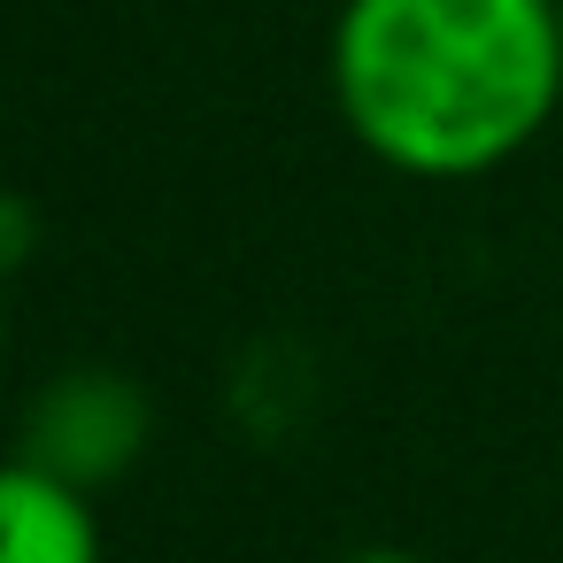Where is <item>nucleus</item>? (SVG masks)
Segmentation results:
<instances>
[{"label": "nucleus", "mask_w": 563, "mask_h": 563, "mask_svg": "<svg viewBox=\"0 0 563 563\" xmlns=\"http://www.w3.org/2000/svg\"><path fill=\"white\" fill-rule=\"evenodd\" d=\"M324 86L371 163L486 178L563 109V0H340Z\"/></svg>", "instance_id": "1"}, {"label": "nucleus", "mask_w": 563, "mask_h": 563, "mask_svg": "<svg viewBox=\"0 0 563 563\" xmlns=\"http://www.w3.org/2000/svg\"><path fill=\"white\" fill-rule=\"evenodd\" d=\"M0 563H101L93 494L40 471L32 455L0 463Z\"/></svg>", "instance_id": "3"}, {"label": "nucleus", "mask_w": 563, "mask_h": 563, "mask_svg": "<svg viewBox=\"0 0 563 563\" xmlns=\"http://www.w3.org/2000/svg\"><path fill=\"white\" fill-rule=\"evenodd\" d=\"M0 340H9V301H0Z\"/></svg>", "instance_id": "6"}, {"label": "nucleus", "mask_w": 563, "mask_h": 563, "mask_svg": "<svg viewBox=\"0 0 563 563\" xmlns=\"http://www.w3.org/2000/svg\"><path fill=\"white\" fill-rule=\"evenodd\" d=\"M155 440V401L140 378L124 371H101V363H78L63 378H47L24 409V440L16 455H32L40 471L101 494L109 478H124Z\"/></svg>", "instance_id": "2"}, {"label": "nucleus", "mask_w": 563, "mask_h": 563, "mask_svg": "<svg viewBox=\"0 0 563 563\" xmlns=\"http://www.w3.org/2000/svg\"><path fill=\"white\" fill-rule=\"evenodd\" d=\"M340 563H424V555H409V548H355V555H340Z\"/></svg>", "instance_id": "5"}, {"label": "nucleus", "mask_w": 563, "mask_h": 563, "mask_svg": "<svg viewBox=\"0 0 563 563\" xmlns=\"http://www.w3.org/2000/svg\"><path fill=\"white\" fill-rule=\"evenodd\" d=\"M24 247H32V224H24V209H16V201H0V278H9V271L24 263Z\"/></svg>", "instance_id": "4"}]
</instances>
